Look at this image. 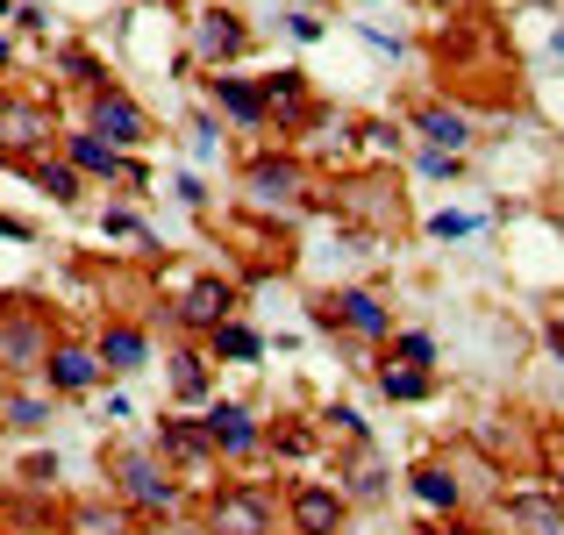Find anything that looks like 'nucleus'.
I'll return each instance as SVG.
<instances>
[{
    "label": "nucleus",
    "mask_w": 564,
    "mask_h": 535,
    "mask_svg": "<svg viewBox=\"0 0 564 535\" xmlns=\"http://www.w3.org/2000/svg\"><path fill=\"white\" fill-rule=\"evenodd\" d=\"M393 357H400V364H414V371H429V364H436V336L400 329V336H393Z\"/></svg>",
    "instance_id": "obj_27"
},
{
    "label": "nucleus",
    "mask_w": 564,
    "mask_h": 535,
    "mask_svg": "<svg viewBox=\"0 0 564 535\" xmlns=\"http://www.w3.org/2000/svg\"><path fill=\"white\" fill-rule=\"evenodd\" d=\"M172 321H180V329L215 336L221 321H236V286H229V279H200V286H186L180 307H172Z\"/></svg>",
    "instance_id": "obj_13"
},
{
    "label": "nucleus",
    "mask_w": 564,
    "mask_h": 535,
    "mask_svg": "<svg viewBox=\"0 0 564 535\" xmlns=\"http://www.w3.org/2000/svg\"><path fill=\"white\" fill-rule=\"evenodd\" d=\"M29 178H36V186H43V193H51V200H57V207H79V200H86V178H79V172H72V165H65V157H36V165H29Z\"/></svg>",
    "instance_id": "obj_22"
},
{
    "label": "nucleus",
    "mask_w": 564,
    "mask_h": 535,
    "mask_svg": "<svg viewBox=\"0 0 564 535\" xmlns=\"http://www.w3.org/2000/svg\"><path fill=\"white\" fill-rule=\"evenodd\" d=\"M172 393H180V400H207V357L200 350L172 357Z\"/></svg>",
    "instance_id": "obj_25"
},
{
    "label": "nucleus",
    "mask_w": 564,
    "mask_h": 535,
    "mask_svg": "<svg viewBox=\"0 0 564 535\" xmlns=\"http://www.w3.org/2000/svg\"><path fill=\"white\" fill-rule=\"evenodd\" d=\"M422 8H451V0H422Z\"/></svg>",
    "instance_id": "obj_39"
},
{
    "label": "nucleus",
    "mask_w": 564,
    "mask_h": 535,
    "mask_svg": "<svg viewBox=\"0 0 564 535\" xmlns=\"http://www.w3.org/2000/svg\"><path fill=\"white\" fill-rule=\"evenodd\" d=\"M137 535H172V528H137Z\"/></svg>",
    "instance_id": "obj_37"
},
{
    "label": "nucleus",
    "mask_w": 564,
    "mask_h": 535,
    "mask_svg": "<svg viewBox=\"0 0 564 535\" xmlns=\"http://www.w3.org/2000/svg\"><path fill=\"white\" fill-rule=\"evenodd\" d=\"M207 350L229 357V364H258V357H264V336H258V329H243V321H221V329L207 336Z\"/></svg>",
    "instance_id": "obj_23"
},
{
    "label": "nucleus",
    "mask_w": 564,
    "mask_h": 535,
    "mask_svg": "<svg viewBox=\"0 0 564 535\" xmlns=\"http://www.w3.org/2000/svg\"><path fill=\"white\" fill-rule=\"evenodd\" d=\"M200 428H207V443H215L221 465H250V457L264 450V428L250 422V407H236V400H207Z\"/></svg>",
    "instance_id": "obj_4"
},
{
    "label": "nucleus",
    "mask_w": 564,
    "mask_h": 535,
    "mask_svg": "<svg viewBox=\"0 0 564 535\" xmlns=\"http://www.w3.org/2000/svg\"><path fill=\"white\" fill-rule=\"evenodd\" d=\"M94 350H100V364H108V379H129V371L151 364V336H143L137 321H108V329L94 336Z\"/></svg>",
    "instance_id": "obj_17"
},
{
    "label": "nucleus",
    "mask_w": 564,
    "mask_h": 535,
    "mask_svg": "<svg viewBox=\"0 0 564 535\" xmlns=\"http://www.w3.org/2000/svg\"><path fill=\"white\" fill-rule=\"evenodd\" d=\"M108 471H115V500H122L137 522H165V514H180V485H172V465H165V457L122 443V450L108 457Z\"/></svg>",
    "instance_id": "obj_1"
},
{
    "label": "nucleus",
    "mask_w": 564,
    "mask_h": 535,
    "mask_svg": "<svg viewBox=\"0 0 564 535\" xmlns=\"http://www.w3.org/2000/svg\"><path fill=\"white\" fill-rule=\"evenodd\" d=\"M301 8H315V0H301Z\"/></svg>",
    "instance_id": "obj_42"
},
{
    "label": "nucleus",
    "mask_w": 564,
    "mask_h": 535,
    "mask_svg": "<svg viewBox=\"0 0 564 535\" xmlns=\"http://www.w3.org/2000/svg\"><path fill=\"white\" fill-rule=\"evenodd\" d=\"M414 129L429 137V151H457V157L471 151V114L451 108V100H429V108L414 114Z\"/></svg>",
    "instance_id": "obj_18"
},
{
    "label": "nucleus",
    "mask_w": 564,
    "mask_h": 535,
    "mask_svg": "<svg viewBox=\"0 0 564 535\" xmlns=\"http://www.w3.org/2000/svg\"><path fill=\"white\" fill-rule=\"evenodd\" d=\"M414 500H422L429 514H457L465 507V479H457L451 465H414Z\"/></svg>",
    "instance_id": "obj_20"
},
{
    "label": "nucleus",
    "mask_w": 564,
    "mask_h": 535,
    "mask_svg": "<svg viewBox=\"0 0 564 535\" xmlns=\"http://www.w3.org/2000/svg\"><path fill=\"white\" fill-rule=\"evenodd\" d=\"M0 65H8V36H0Z\"/></svg>",
    "instance_id": "obj_40"
},
{
    "label": "nucleus",
    "mask_w": 564,
    "mask_h": 535,
    "mask_svg": "<svg viewBox=\"0 0 564 535\" xmlns=\"http://www.w3.org/2000/svg\"><path fill=\"white\" fill-rule=\"evenodd\" d=\"M243 193L258 207H293L307 193V172H301V157H286V151H258L243 165Z\"/></svg>",
    "instance_id": "obj_7"
},
{
    "label": "nucleus",
    "mask_w": 564,
    "mask_h": 535,
    "mask_svg": "<svg viewBox=\"0 0 564 535\" xmlns=\"http://www.w3.org/2000/svg\"><path fill=\"white\" fill-rule=\"evenodd\" d=\"M508 522L529 528V535H564V493L551 485V493H508Z\"/></svg>",
    "instance_id": "obj_19"
},
{
    "label": "nucleus",
    "mask_w": 564,
    "mask_h": 535,
    "mask_svg": "<svg viewBox=\"0 0 564 535\" xmlns=\"http://www.w3.org/2000/svg\"><path fill=\"white\" fill-rule=\"evenodd\" d=\"M422 172L429 178H451L457 172V151H422Z\"/></svg>",
    "instance_id": "obj_34"
},
{
    "label": "nucleus",
    "mask_w": 564,
    "mask_h": 535,
    "mask_svg": "<svg viewBox=\"0 0 564 535\" xmlns=\"http://www.w3.org/2000/svg\"><path fill=\"white\" fill-rule=\"evenodd\" d=\"M0 14H8V0H0Z\"/></svg>",
    "instance_id": "obj_41"
},
{
    "label": "nucleus",
    "mask_w": 564,
    "mask_h": 535,
    "mask_svg": "<svg viewBox=\"0 0 564 535\" xmlns=\"http://www.w3.org/2000/svg\"><path fill=\"white\" fill-rule=\"evenodd\" d=\"M0 414H8V428H43V422H51V400H43V393H8Z\"/></svg>",
    "instance_id": "obj_26"
},
{
    "label": "nucleus",
    "mask_w": 564,
    "mask_h": 535,
    "mask_svg": "<svg viewBox=\"0 0 564 535\" xmlns=\"http://www.w3.org/2000/svg\"><path fill=\"white\" fill-rule=\"evenodd\" d=\"M264 100H272V122L279 129H307V122H322V108L307 100V72L301 65H279V72H264Z\"/></svg>",
    "instance_id": "obj_15"
},
{
    "label": "nucleus",
    "mask_w": 564,
    "mask_h": 535,
    "mask_svg": "<svg viewBox=\"0 0 564 535\" xmlns=\"http://www.w3.org/2000/svg\"><path fill=\"white\" fill-rule=\"evenodd\" d=\"M379 393H386V400H400V407H408V400H429V393H436V371L386 364V371H379Z\"/></svg>",
    "instance_id": "obj_24"
},
{
    "label": "nucleus",
    "mask_w": 564,
    "mask_h": 535,
    "mask_svg": "<svg viewBox=\"0 0 564 535\" xmlns=\"http://www.w3.org/2000/svg\"><path fill=\"white\" fill-rule=\"evenodd\" d=\"M471 229H479L471 215H436V221H429V236H443V243H451V236H471Z\"/></svg>",
    "instance_id": "obj_33"
},
{
    "label": "nucleus",
    "mask_w": 564,
    "mask_h": 535,
    "mask_svg": "<svg viewBox=\"0 0 564 535\" xmlns=\"http://www.w3.org/2000/svg\"><path fill=\"white\" fill-rule=\"evenodd\" d=\"M51 350H57V336H51V315H43V307H0V371L43 379Z\"/></svg>",
    "instance_id": "obj_2"
},
{
    "label": "nucleus",
    "mask_w": 564,
    "mask_h": 535,
    "mask_svg": "<svg viewBox=\"0 0 564 535\" xmlns=\"http://www.w3.org/2000/svg\"><path fill=\"white\" fill-rule=\"evenodd\" d=\"M51 137H57V122H51V108H43V100H0V151L36 157Z\"/></svg>",
    "instance_id": "obj_12"
},
{
    "label": "nucleus",
    "mask_w": 564,
    "mask_h": 535,
    "mask_svg": "<svg viewBox=\"0 0 564 535\" xmlns=\"http://www.w3.org/2000/svg\"><path fill=\"white\" fill-rule=\"evenodd\" d=\"M158 457H165L172 471H186V479L215 471V443H207V428L200 422H180V414H165V422H158Z\"/></svg>",
    "instance_id": "obj_11"
},
{
    "label": "nucleus",
    "mask_w": 564,
    "mask_h": 535,
    "mask_svg": "<svg viewBox=\"0 0 564 535\" xmlns=\"http://www.w3.org/2000/svg\"><path fill=\"white\" fill-rule=\"evenodd\" d=\"M207 528L215 535H272L279 528V500L264 493L258 479H236L207 500Z\"/></svg>",
    "instance_id": "obj_3"
},
{
    "label": "nucleus",
    "mask_w": 564,
    "mask_h": 535,
    "mask_svg": "<svg viewBox=\"0 0 564 535\" xmlns=\"http://www.w3.org/2000/svg\"><path fill=\"white\" fill-rule=\"evenodd\" d=\"M100 379H108V364H100V350H86V343H57L51 364H43V385H51V400H57V393H94Z\"/></svg>",
    "instance_id": "obj_16"
},
{
    "label": "nucleus",
    "mask_w": 564,
    "mask_h": 535,
    "mask_svg": "<svg viewBox=\"0 0 564 535\" xmlns=\"http://www.w3.org/2000/svg\"><path fill=\"white\" fill-rule=\"evenodd\" d=\"M207 94H215V108L229 114L236 129H250V137H258V129H272V100H264V86H258V79L215 72V79H207Z\"/></svg>",
    "instance_id": "obj_14"
},
{
    "label": "nucleus",
    "mask_w": 564,
    "mask_h": 535,
    "mask_svg": "<svg viewBox=\"0 0 564 535\" xmlns=\"http://www.w3.org/2000/svg\"><path fill=\"white\" fill-rule=\"evenodd\" d=\"M100 229H108V236H143V221L129 215V207H108V215H100ZM143 243H151V236H143Z\"/></svg>",
    "instance_id": "obj_32"
},
{
    "label": "nucleus",
    "mask_w": 564,
    "mask_h": 535,
    "mask_svg": "<svg viewBox=\"0 0 564 535\" xmlns=\"http://www.w3.org/2000/svg\"><path fill=\"white\" fill-rule=\"evenodd\" d=\"M443 535H479V528H457V522H451V528H443Z\"/></svg>",
    "instance_id": "obj_36"
},
{
    "label": "nucleus",
    "mask_w": 564,
    "mask_h": 535,
    "mask_svg": "<svg viewBox=\"0 0 564 535\" xmlns=\"http://www.w3.org/2000/svg\"><path fill=\"white\" fill-rule=\"evenodd\" d=\"M286 522H293V535H336L350 522V493L344 485H322V479H301L286 493Z\"/></svg>",
    "instance_id": "obj_5"
},
{
    "label": "nucleus",
    "mask_w": 564,
    "mask_h": 535,
    "mask_svg": "<svg viewBox=\"0 0 564 535\" xmlns=\"http://www.w3.org/2000/svg\"><path fill=\"white\" fill-rule=\"evenodd\" d=\"M143 522L122 507V500H86V507H72V522L65 535H137Z\"/></svg>",
    "instance_id": "obj_21"
},
{
    "label": "nucleus",
    "mask_w": 564,
    "mask_h": 535,
    "mask_svg": "<svg viewBox=\"0 0 564 535\" xmlns=\"http://www.w3.org/2000/svg\"><path fill=\"white\" fill-rule=\"evenodd\" d=\"M264 450H272V457H307V450H315V428H272Z\"/></svg>",
    "instance_id": "obj_28"
},
{
    "label": "nucleus",
    "mask_w": 564,
    "mask_h": 535,
    "mask_svg": "<svg viewBox=\"0 0 564 535\" xmlns=\"http://www.w3.org/2000/svg\"><path fill=\"white\" fill-rule=\"evenodd\" d=\"M243 51H250V29H243V14H236V8H207L200 22H193V57H200V65L229 72Z\"/></svg>",
    "instance_id": "obj_10"
},
{
    "label": "nucleus",
    "mask_w": 564,
    "mask_h": 535,
    "mask_svg": "<svg viewBox=\"0 0 564 535\" xmlns=\"http://www.w3.org/2000/svg\"><path fill=\"white\" fill-rule=\"evenodd\" d=\"M551 350H557V357H564V321H557V329H551Z\"/></svg>",
    "instance_id": "obj_35"
},
{
    "label": "nucleus",
    "mask_w": 564,
    "mask_h": 535,
    "mask_svg": "<svg viewBox=\"0 0 564 535\" xmlns=\"http://www.w3.org/2000/svg\"><path fill=\"white\" fill-rule=\"evenodd\" d=\"M0 400H8V393H0Z\"/></svg>",
    "instance_id": "obj_43"
},
{
    "label": "nucleus",
    "mask_w": 564,
    "mask_h": 535,
    "mask_svg": "<svg viewBox=\"0 0 564 535\" xmlns=\"http://www.w3.org/2000/svg\"><path fill=\"white\" fill-rule=\"evenodd\" d=\"M386 493V471L379 465H358V471H350V500H379Z\"/></svg>",
    "instance_id": "obj_30"
},
{
    "label": "nucleus",
    "mask_w": 564,
    "mask_h": 535,
    "mask_svg": "<svg viewBox=\"0 0 564 535\" xmlns=\"http://www.w3.org/2000/svg\"><path fill=\"white\" fill-rule=\"evenodd\" d=\"M315 321H329V329H350V336H365V343H386V336H393V315H386V301H379V293H365V286L329 293V301L315 307Z\"/></svg>",
    "instance_id": "obj_8"
},
{
    "label": "nucleus",
    "mask_w": 564,
    "mask_h": 535,
    "mask_svg": "<svg viewBox=\"0 0 564 535\" xmlns=\"http://www.w3.org/2000/svg\"><path fill=\"white\" fill-rule=\"evenodd\" d=\"M286 36H293V43H322V14H315V8H293V14H286Z\"/></svg>",
    "instance_id": "obj_29"
},
{
    "label": "nucleus",
    "mask_w": 564,
    "mask_h": 535,
    "mask_svg": "<svg viewBox=\"0 0 564 535\" xmlns=\"http://www.w3.org/2000/svg\"><path fill=\"white\" fill-rule=\"evenodd\" d=\"M94 137H108L115 151H143V143H151V114L137 108V94L100 86V94H94Z\"/></svg>",
    "instance_id": "obj_9"
},
{
    "label": "nucleus",
    "mask_w": 564,
    "mask_h": 535,
    "mask_svg": "<svg viewBox=\"0 0 564 535\" xmlns=\"http://www.w3.org/2000/svg\"><path fill=\"white\" fill-rule=\"evenodd\" d=\"M65 165L79 178H108V186H143V165H129L122 151H115L108 137H94V129H65Z\"/></svg>",
    "instance_id": "obj_6"
},
{
    "label": "nucleus",
    "mask_w": 564,
    "mask_h": 535,
    "mask_svg": "<svg viewBox=\"0 0 564 535\" xmlns=\"http://www.w3.org/2000/svg\"><path fill=\"white\" fill-rule=\"evenodd\" d=\"M551 485H557V493H564V465H557V479H551Z\"/></svg>",
    "instance_id": "obj_38"
},
{
    "label": "nucleus",
    "mask_w": 564,
    "mask_h": 535,
    "mask_svg": "<svg viewBox=\"0 0 564 535\" xmlns=\"http://www.w3.org/2000/svg\"><path fill=\"white\" fill-rule=\"evenodd\" d=\"M322 422H329V428H336V436H350V443H365V414H358V407H329V414H322Z\"/></svg>",
    "instance_id": "obj_31"
}]
</instances>
